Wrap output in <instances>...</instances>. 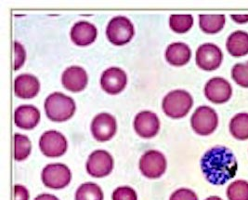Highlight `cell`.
I'll return each mask as SVG.
<instances>
[{
	"label": "cell",
	"mask_w": 248,
	"mask_h": 200,
	"mask_svg": "<svg viewBox=\"0 0 248 200\" xmlns=\"http://www.w3.org/2000/svg\"><path fill=\"white\" fill-rule=\"evenodd\" d=\"M200 164L204 178L213 185L225 184L235 177L238 171V162L233 152L221 145L206 151Z\"/></svg>",
	"instance_id": "obj_1"
},
{
	"label": "cell",
	"mask_w": 248,
	"mask_h": 200,
	"mask_svg": "<svg viewBox=\"0 0 248 200\" xmlns=\"http://www.w3.org/2000/svg\"><path fill=\"white\" fill-rule=\"evenodd\" d=\"M44 106L46 117L53 122L67 121L76 112L75 100L61 92L48 95Z\"/></svg>",
	"instance_id": "obj_2"
},
{
	"label": "cell",
	"mask_w": 248,
	"mask_h": 200,
	"mask_svg": "<svg viewBox=\"0 0 248 200\" xmlns=\"http://www.w3.org/2000/svg\"><path fill=\"white\" fill-rule=\"evenodd\" d=\"M193 100L192 95L183 89H176L168 93L162 103L164 113L171 118H182L191 111Z\"/></svg>",
	"instance_id": "obj_3"
},
{
	"label": "cell",
	"mask_w": 248,
	"mask_h": 200,
	"mask_svg": "<svg viewBox=\"0 0 248 200\" xmlns=\"http://www.w3.org/2000/svg\"><path fill=\"white\" fill-rule=\"evenodd\" d=\"M134 33L133 23L123 16L113 18L106 28L108 40L115 46H123L128 43L134 36Z\"/></svg>",
	"instance_id": "obj_4"
},
{
	"label": "cell",
	"mask_w": 248,
	"mask_h": 200,
	"mask_svg": "<svg viewBox=\"0 0 248 200\" xmlns=\"http://www.w3.org/2000/svg\"><path fill=\"white\" fill-rule=\"evenodd\" d=\"M191 126L195 133L208 136L213 133L218 126L217 114L209 106H199L192 114Z\"/></svg>",
	"instance_id": "obj_5"
},
{
	"label": "cell",
	"mask_w": 248,
	"mask_h": 200,
	"mask_svg": "<svg viewBox=\"0 0 248 200\" xmlns=\"http://www.w3.org/2000/svg\"><path fill=\"white\" fill-rule=\"evenodd\" d=\"M41 179L46 187L50 189H63L72 180L70 168L62 163L46 165L41 173Z\"/></svg>",
	"instance_id": "obj_6"
},
{
	"label": "cell",
	"mask_w": 248,
	"mask_h": 200,
	"mask_svg": "<svg viewBox=\"0 0 248 200\" xmlns=\"http://www.w3.org/2000/svg\"><path fill=\"white\" fill-rule=\"evenodd\" d=\"M167 159L164 154L156 150H149L140 159V170L149 179L160 178L167 170Z\"/></svg>",
	"instance_id": "obj_7"
},
{
	"label": "cell",
	"mask_w": 248,
	"mask_h": 200,
	"mask_svg": "<svg viewBox=\"0 0 248 200\" xmlns=\"http://www.w3.org/2000/svg\"><path fill=\"white\" fill-rule=\"evenodd\" d=\"M222 61L223 53L221 50L213 43H204L196 50V65L203 71L211 72L217 70L221 66Z\"/></svg>",
	"instance_id": "obj_8"
},
{
	"label": "cell",
	"mask_w": 248,
	"mask_h": 200,
	"mask_svg": "<svg viewBox=\"0 0 248 200\" xmlns=\"http://www.w3.org/2000/svg\"><path fill=\"white\" fill-rule=\"evenodd\" d=\"M39 148L44 156L60 157L67 151V140L63 134L57 131H47L39 139Z\"/></svg>",
	"instance_id": "obj_9"
},
{
	"label": "cell",
	"mask_w": 248,
	"mask_h": 200,
	"mask_svg": "<svg viewBox=\"0 0 248 200\" xmlns=\"http://www.w3.org/2000/svg\"><path fill=\"white\" fill-rule=\"evenodd\" d=\"M86 168L91 177H106L113 171V156L105 150H96L89 156Z\"/></svg>",
	"instance_id": "obj_10"
},
{
	"label": "cell",
	"mask_w": 248,
	"mask_h": 200,
	"mask_svg": "<svg viewBox=\"0 0 248 200\" xmlns=\"http://www.w3.org/2000/svg\"><path fill=\"white\" fill-rule=\"evenodd\" d=\"M91 133L98 142L110 141L116 133L117 124L112 115L102 113L97 115L91 126Z\"/></svg>",
	"instance_id": "obj_11"
},
{
	"label": "cell",
	"mask_w": 248,
	"mask_h": 200,
	"mask_svg": "<svg viewBox=\"0 0 248 200\" xmlns=\"http://www.w3.org/2000/svg\"><path fill=\"white\" fill-rule=\"evenodd\" d=\"M204 95L216 104L225 103L232 96V87L225 78H211L204 86Z\"/></svg>",
	"instance_id": "obj_12"
},
{
	"label": "cell",
	"mask_w": 248,
	"mask_h": 200,
	"mask_svg": "<svg viewBox=\"0 0 248 200\" xmlns=\"http://www.w3.org/2000/svg\"><path fill=\"white\" fill-rule=\"evenodd\" d=\"M127 83V77L122 69L111 67L102 73L101 86L102 89L111 95H116L124 90Z\"/></svg>",
	"instance_id": "obj_13"
},
{
	"label": "cell",
	"mask_w": 248,
	"mask_h": 200,
	"mask_svg": "<svg viewBox=\"0 0 248 200\" xmlns=\"http://www.w3.org/2000/svg\"><path fill=\"white\" fill-rule=\"evenodd\" d=\"M133 125L137 134L143 139H151L156 136L160 130V120L157 116L151 111L139 113Z\"/></svg>",
	"instance_id": "obj_14"
},
{
	"label": "cell",
	"mask_w": 248,
	"mask_h": 200,
	"mask_svg": "<svg viewBox=\"0 0 248 200\" xmlns=\"http://www.w3.org/2000/svg\"><path fill=\"white\" fill-rule=\"evenodd\" d=\"M89 78L86 70L82 67H68L62 73V83L65 89L72 92H80L88 85Z\"/></svg>",
	"instance_id": "obj_15"
},
{
	"label": "cell",
	"mask_w": 248,
	"mask_h": 200,
	"mask_svg": "<svg viewBox=\"0 0 248 200\" xmlns=\"http://www.w3.org/2000/svg\"><path fill=\"white\" fill-rule=\"evenodd\" d=\"M72 41L80 47L92 44L98 35V30L95 25L87 21L77 22L71 29Z\"/></svg>",
	"instance_id": "obj_16"
},
{
	"label": "cell",
	"mask_w": 248,
	"mask_h": 200,
	"mask_svg": "<svg viewBox=\"0 0 248 200\" xmlns=\"http://www.w3.org/2000/svg\"><path fill=\"white\" fill-rule=\"evenodd\" d=\"M40 89L38 79L33 75L23 74L14 80V93L21 99H32L37 95Z\"/></svg>",
	"instance_id": "obj_17"
},
{
	"label": "cell",
	"mask_w": 248,
	"mask_h": 200,
	"mask_svg": "<svg viewBox=\"0 0 248 200\" xmlns=\"http://www.w3.org/2000/svg\"><path fill=\"white\" fill-rule=\"evenodd\" d=\"M40 121V112L34 105H21L14 112V123L22 130H33Z\"/></svg>",
	"instance_id": "obj_18"
},
{
	"label": "cell",
	"mask_w": 248,
	"mask_h": 200,
	"mask_svg": "<svg viewBox=\"0 0 248 200\" xmlns=\"http://www.w3.org/2000/svg\"><path fill=\"white\" fill-rule=\"evenodd\" d=\"M192 57L190 47L182 42L170 44L166 50V59L174 67H183L187 65Z\"/></svg>",
	"instance_id": "obj_19"
},
{
	"label": "cell",
	"mask_w": 248,
	"mask_h": 200,
	"mask_svg": "<svg viewBox=\"0 0 248 200\" xmlns=\"http://www.w3.org/2000/svg\"><path fill=\"white\" fill-rule=\"evenodd\" d=\"M228 52L233 57H243L248 54V33L238 30L231 33L226 42Z\"/></svg>",
	"instance_id": "obj_20"
},
{
	"label": "cell",
	"mask_w": 248,
	"mask_h": 200,
	"mask_svg": "<svg viewBox=\"0 0 248 200\" xmlns=\"http://www.w3.org/2000/svg\"><path fill=\"white\" fill-rule=\"evenodd\" d=\"M225 23L226 17L223 14L199 15V25L203 33H208V34L218 33L224 28Z\"/></svg>",
	"instance_id": "obj_21"
},
{
	"label": "cell",
	"mask_w": 248,
	"mask_h": 200,
	"mask_svg": "<svg viewBox=\"0 0 248 200\" xmlns=\"http://www.w3.org/2000/svg\"><path fill=\"white\" fill-rule=\"evenodd\" d=\"M230 133L238 141L248 140V114L240 113L235 115L230 121Z\"/></svg>",
	"instance_id": "obj_22"
},
{
	"label": "cell",
	"mask_w": 248,
	"mask_h": 200,
	"mask_svg": "<svg viewBox=\"0 0 248 200\" xmlns=\"http://www.w3.org/2000/svg\"><path fill=\"white\" fill-rule=\"evenodd\" d=\"M102 188L94 183H85L76 192V200H103Z\"/></svg>",
	"instance_id": "obj_23"
},
{
	"label": "cell",
	"mask_w": 248,
	"mask_h": 200,
	"mask_svg": "<svg viewBox=\"0 0 248 200\" xmlns=\"http://www.w3.org/2000/svg\"><path fill=\"white\" fill-rule=\"evenodd\" d=\"M32 144L30 139L23 134H14V159L16 161L25 160L31 154Z\"/></svg>",
	"instance_id": "obj_24"
},
{
	"label": "cell",
	"mask_w": 248,
	"mask_h": 200,
	"mask_svg": "<svg viewBox=\"0 0 248 200\" xmlns=\"http://www.w3.org/2000/svg\"><path fill=\"white\" fill-rule=\"evenodd\" d=\"M228 200H248V182L236 180L229 184L226 191Z\"/></svg>",
	"instance_id": "obj_25"
},
{
	"label": "cell",
	"mask_w": 248,
	"mask_h": 200,
	"mask_svg": "<svg viewBox=\"0 0 248 200\" xmlns=\"http://www.w3.org/2000/svg\"><path fill=\"white\" fill-rule=\"evenodd\" d=\"M192 25H193V17L191 14H185V15L173 14L170 16V28L175 33H186L192 28Z\"/></svg>",
	"instance_id": "obj_26"
},
{
	"label": "cell",
	"mask_w": 248,
	"mask_h": 200,
	"mask_svg": "<svg viewBox=\"0 0 248 200\" xmlns=\"http://www.w3.org/2000/svg\"><path fill=\"white\" fill-rule=\"evenodd\" d=\"M232 78L240 87L248 89V62L234 65L232 69Z\"/></svg>",
	"instance_id": "obj_27"
},
{
	"label": "cell",
	"mask_w": 248,
	"mask_h": 200,
	"mask_svg": "<svg viewBox=\"0 0 248 200\" xmlns=\"http://www.w3.org/2000/svg\"><path fill=\"white\" fill-rule=\"evenodd\" d=\"M113 200H138L135 190L129 186H120L114 190L112 195Z\"/></svg>",
	"instance_id": "obj_28"
},
{
	"label": "cell",
	"mask_w": 248,
	"mask_h": 200,
	"mask_svg": "<svg viewBox=\"0 0 248 200\" xmlns=\"http://www.w3.org/2000/svg\"><path fill=\"white\" fill-rule=\"evenodd\" d=\"M14 71H18L21 67H23L25 58H26V52L23 47V45L19 42H14Z\"/></svg>",
	"instance_id": "obj_29"
},
{
	"label": "cell",
	"mask_w": 248,
	"mask_h": 200,
	"mask_svg": "<svg viewBox=\"0 0 248 200\" xmlns=\"http://www.w3.org/2000/svg\"><path fill=\"white\" fill-rule=\"evenodd\" d=\"M170 200H199L195 192L188 188L176 190L170 197Z\"/></svg>",
	"instance_id": "obj_30"
},
{
	"label": "cell",
	"mask_w": 248,
	"mask_h": 200,
	"mask_svg": "<svg viewBox=\"0 0 248 200\" xmlns=\"http://www.w3.org/2000/svg\"><path fill=\"white\" fill-rule=\"evenodd\" d=\"M30 195L26 187L21 184L14 185V200H29Z\"/></svg>",
	"instance_id": "obj_31"
},
{
	"label": "cell",
	"mask_w": 248,
	"mask_h": 200,
	"mask_svg": "<svg viewBox=\"0 0 248 200\" xmlns=\"http://www.w3.org/2000/svg\"><path fill=\"white\" fill-rule=\"evenodd\" d=\"M231 18L232 21L237 22V23H240V24H243V23H247L248 22V15H237V14H232L231 15Z\"/></svg>",
	"instance_id": "obj_32"
},
{
	"label": "cell",
	"mask_w": 248,
	"mask_h": 200,
	"mask_svg": "<svg viewBox=\"0 0 248 200\" xmlns=\"http://www.w3.org/2000/svg\"><path fill=\"white\" fill-rule=\"evenodd\" d=\"M34 200H60L54 195H50V194H41L39 196H37Z\"/></svg>",
	"instance_id": "obj_33"
},
{
	"label": "cell",
	"mask_w": 248,
	"mask_h": 200,
	"mask_svg": "<svg viewBox=\"0 0 248 200\" xmlns=\"http://www.w3.org/2000/svg\"><path fill=\"white\" fill-rule=\"evenodd\" d=\"M204 200H223L221 198H219V197H217V196H211V197H209V198H207V199H205Z\"/></svg>",
	"instance_id": "obj_34"
}]
</instances>
